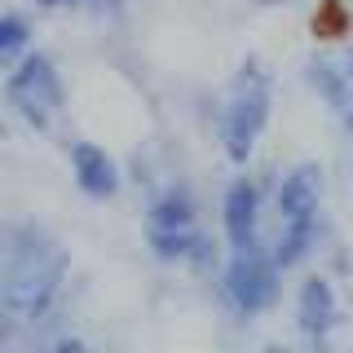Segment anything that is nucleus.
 I'll return each mask as SVG.
<instances>
[{
	"instance_id": "1",
	"label": "nucleus",
	"mask_w": 353,
	"mask_h": 353,
	"mask_svg": "<svg viewBox=\"0 0 353 353\" xmlns=\"http://www.w3.org/2000/svg\"><path fill=\"white\" fill-rule=\"evenodd\" d=\"M62 252L36 225H0V314L44 318L62 287Z\"/></svg>"
},
{
	"instance_id": "2",
	"label": "nucleus",
	"mask_w": 353,
	"mask_h": 353,
	"mask_svg": "<svg viewBox=\"0 0 353 353\" xmlns=\"http://www.w3.org/2000/svg\"><path fill=\"white\" fill-rule=\"evenodd\" d=\"M265 119H270V80L256 62H248L234 80L225 110H221V141H225V154L234 163L252 159V146H256Z\"/></svg>"
},
{
	"instance_id": "3",
	"label": "nucleus",
	"mask_w": 353,
	"mask_h": 353,
	"mask_svg": "<svg viewBox=\"0 0 353 353\" xmlns=\"http://www.w3.org/2000/svg\"><path fill=\"white\" fill-rule=\"evenodd\" d=\"M5 102L27 119L31 128H49L62 110V80L49 53H22V62L5 80Z\"/></svg>"
},
{
	"instance_id": "4",
	"label": "nucleus",
	"mask_w": 353,
	"mask_h": 353,
	"mask_svg": "<svg viewBox=\"0 0 353 353\" xmlns=\"http://www.w3.org/2000/svg\"><path fill=\"white\" fill-rule=\"evenodd\" d=\"M225 301L234 314L252 318L261 309H270L279 301V265L252 243V248H234V256L225 265Z\"/></svg>"
},
{
	"instance_id": "5",
	"label": "nucleus",
	"mask_w": 353,
	"mask_h": 353,
	"mask_svg": "<svg viewBox=\"0 0 353 353\" xmlns=\"http://www.w3.org/2000/svg\"><path fill=\"white\" fill-rule=\"evenodd\" d=\"M296 323L309 340H327V331L340 323V301H336V287L331 279L314 274V279L301 283V296H296Z\"/></svg>"
},
{
	"instance_id": "6",
	"label": "nucleus",
	"mask_w": 353,
	"mask_h": 353,
	"mask_svg": "<svg viewBox=\"0 0 353 353\" xmlns=\"http://www.w3.org/2000/svg\"><path fill=\"white\" fill-rule=\"evenodd\" d=\"M221 212H225L230 248H252V243H256V221H261V185L252 181V176H239L225 190Z\"/></svg>"
},
{
	"instance_id": "7",
	"label": "nucleus",
	"mask_w": 353,
	"mask_h": 353,
	"mask_svg": "<svg viewBox=\"0 0 353 353\" xmlns=\"http://www.w3.org/2000/svg\"><path fill=\"white\" fill-rule=\"evenodd\" d=\"M71 168H75V185L88 194V199H110L119 190V168L115 159L93 146V141H75L71 146Z\"/></svg>"
},
{
	"instance_id": "8",
	"label": "nucleus",
	"mask_w": 353,
	"mask_h": 353,
	"mask_svg": "<svg viewBox=\"0 0 353 353\" xmlns=\"http://www.w3.org/2000/svg\"><path fill=\"white\" fill-rule=\"evenodd\" d=\"M318 203H323V168H318V163H296V168L283 176V185H279L283 221L318 216Z\"/></svg>"
},
{
	"instance_id": "9",
	"label": "nucleus",
	"mask_w": 353,
	"mask_h": 353,
	"mask_svg": "<svg viewBox=\"0 0 353 353\" xmlns=\"http://www.w3.org/2000/svg\"><path fill=\"white\" fill-rule=\"evenodd\" d=\"M309 80H314V88L327 97V106L336 110L340 119H349L353 93H349V66H345V58H318V62H309Z\"/></svg>"
},
{
	"instance_id": "10",
	"label": "nucleus",
	"mask_w": 353,
	"mask_h": 353,
	"mask_svg": "<svg viewBox=\"0 0 353 353\" xmlns=\"http://www.w3.org/2000/svg\"><path fill=\"white\" fill-rule=\"evenodd\" d=\"M314 239H318V216H296V221H283V234H279V248L270 252V261L279 270H292L301 265L309 252H314Z\"/></svg>"
},
{
	"instance_id": "11",
	"label": "nucleus",
	"mask_w": 353,
	"mask_h": 353,
	"mask_svg": "<svg viewBox=\"0 0 353 353\" xmlns=\"http://www.w3.org/2000/svg\"><path fill=\"white\" fill-rule=\"evenodd\" d=\"M150 225L159 230H181V225H194V199L185 185H168L150 199Z\"/></svg>"
},
{
	"instance_id": "12",
	"label": "nucleus",
	"mask_w": 353,
	"mask_h": 353,
	"mask_svg": "<svg viewBox=\"0 0 353 353\" xmlns=\"http://www.w3.org/2000/svg\"><path fill=\"white\" fill-rule=\"evenodd\" d=\"M194 225H181V230H159V225H150V252L159 261H185L190 256V248H194Z\"/></svg>"
},
{
	"instance_id": "13",
	"label": "nucleus",
	"mask_w": 353,
	"mask_h": 353,
	"mask_svg": "<svg viewBox=\"0 0 353 353\" xmlns=\"http://www.w3.org/2000/svg\"><path fill=\"white\" fill-rule=\"evenodd\" d=\"M27 40H31L27 22H22L18 14H0V71L27 53Z\"/></svg>"
},
{
	"instance_id": "14",
	"label": "nucleus",
	"mask_w": 353,
	"mask_h": 353,
	"mask_svg": "<svg viewBox=\"0 0 353 353\" xmlns=\"http://www.w3.org/2000/svg\"><path fill=\"white\" fill-rule=\"evenodd\" d=\"M75 5H93V9H119V0H75Z\"/></svg>"
},
{
	"instance_id": "15",
	"label": "nucleus",
	"mask_w": 353,
	"mask_h": 353,
	"mask_svg": "<svg viewBox=\"0 0 353 353\" xmlns=\"http://www.w3.org/2000/svg\"><path fill=\"white\" fill-rule=\"evenodd\" d=\"M44 9H58V5H75V0H40Z\"/></svg>"
},
{
	"instance_id": "16",
	"label": "nucleus",
	"mask_w": 353,
	"mask_h": 353,
	"mask_svg": "<svg viewBox=\"0 0 353 353\" xmlns=\"http://www.w3.org/2000/svg\"><path fill=\"white\" fill-rule=\"evenodd\" d=\"M0 340H5V323H0Z\"/></svg>"
}]
</instances>
